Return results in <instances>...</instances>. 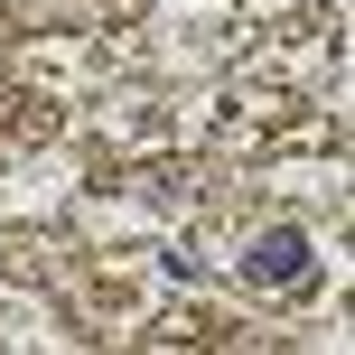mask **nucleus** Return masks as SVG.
<instances>
[{
    "mask_svg": "<svg viewBox=\"0 0 355 355\" xmlns=\"http://www.w3.org/2000/svg\"><path fill=\"white\" fill-rule=\"evenodd\" d=\"M243 271H252V281H271V290H290V281H309V234H300V225H271L262 243L243 252Z\"/></svg>",
    "mask_w": 355,
    "mask_h": 355,
    "instance_id": "nucleus-1",
    "label": "nucleus"
}]
</instances>
